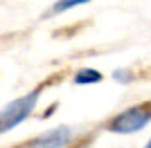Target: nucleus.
<instances>
[{
  "label": "nucleus",
  "mask_w": 151,
  "mask_h": 148,
  "mask_svg": "<svg viewBox=\"0 0 151 148\" xmlns=\"http://www.w3.org/2000/svg\"><path fill=\"white\" fill-rule=\"evenodd\" d=\"M38 97H41V90H32V92L9 101L7 105H2L0 108V135L14 130L16 126H20V123L25 121L34 112V108L38 103Z\"/></svg>",
  "instance_id": "f257e3e1"
},
{
  "label": "nucleus",
  "mask_w": 151,
  "mask_h": 148,
  "mask_svg": "<svg viewBox=\"0 0 151 148\" xmlns=\"http://www.w3.org/2000/svg\"><path fill=\"white\" fill-rule=\"evenodd\" d=\"M149 121H151V101H145V103L131 105L124 112L115 115L108 121V130L111 132H120V135H131V132L142 130Z\"/></svg>",
  "instance_id": "f03ea898"
},
{
  "label": "nucleus",
  "mask_w": 151,
  "mask_h": 148,
  "mask_svg": "<svg viewBox=\"0 0 151 148\" xmlns=\"http://www.w3.org/2000/svg\"><path fill=\"white\" fill-rule=\"evenodd\" d=\"M70 139H72V130L68 126H59V128L43 132L34 142H29V148H65L70 144Z\"/></svg>",
  "instance_id": "7ed1b4c3"
},
{
  "label": "nucleus",
  "mask_w": 151,
  "mask_h": 148,
  "mask_svg": "<svg viewBox=\"0 0 151 148\" xmlns=\"http://www.w3.org/2000/svg\"><path fill=\"white\" fill-rule=\"evenodd\" d=\"M101 79H104V76H101L99 70H90V68H83V70H79V72L75 74V83H77V85H90V83H99Z\"/></svg>",
  "instance_id": "20e7f679"
},
{
  "label": "nucleus",
  "mask_w": 151,
  "mask_h": 148,
  "mask_svg": "<svg viewBox=\"0 0 151 148\" xmlns=\"http://www.w3.org/2000/svg\"><path fill=\"white\" fill-rule=\"evenodd\" d=\"M90 0H57L54 7H52V14H61V11H68V9H75L79 5H86Z\"/></svg>",
  "instance_id": "39448f33"
},
{
  "label": "nucleus",
  "mask_w": 151,
  "mask_h": 148,
  "mask_svg": "<svg viewBox=\"0 0 151 148\" xmlns=\"http://www.w3.org/2000/svg\"><path fill=\"white\" fill-rule=\"evenodd\" d=\"M113 79H115V81H120V83H131L135 76H133L129 70H115V72H113Z\"/></svg>",
  "instance_id": "423d86ee"
},
{
  "label": "nucleus",
  "mask_w": 151,
  "mask_h": 148,
  "mask_svg": "<svg viewBox=\"0 0 151 148\" xmlns=\"http://www.w3.org/2000/svg\"><path fill=\"white\" fill-rule=\"evenodd\" d=\"M145 148H151V139H149V142H147V146Z\"/></svg>",
  "instance_id": "0eeeda50"
}]
</instances>
